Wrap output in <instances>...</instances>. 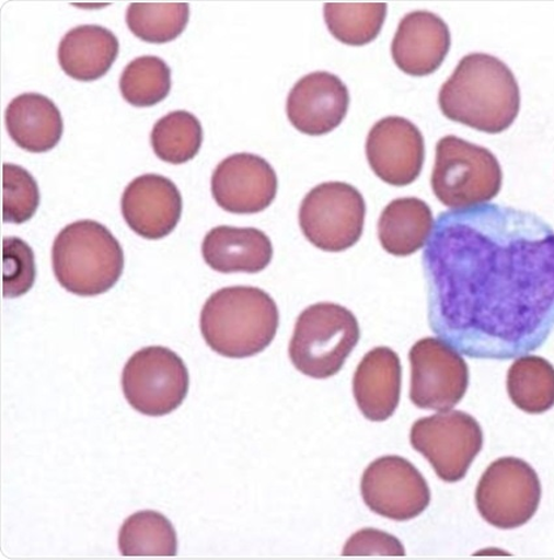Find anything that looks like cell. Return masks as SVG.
I'll list each match as a JSON object with an SVG mask.
<instances>
[{
	"instance_id": "obj_28",
	"label": "cell",
	"mask_w": 554,
	"mask_h": 560,
	"mask_svg": "<svg viewBox=\"0 0 554 560\" xmlns=\"http://www.w3.org/2000/svg\"><path fill=\"white\" fill-rule=\"evenodd\" d=\"M120 92L129 105L152 107L165 100L171 91V70L165 60L146 56L136 58L123 71Z\"/></svg>"
},
{
	"instance_id": "obj_12",
	"label": "cell",
	"mask_w": 554,
	"mask_h": 560,
	"mask_svg": "<svg viewBox=\"0 0 554 560\" xmlns=\"http://www.w3.org/2000/svg\"><path fill=\"white\" fill-rule=\"evenodd\" d=\"M361 495L374 514L408 522L430 503L426 478L401 456H382L369 464L361 478Z\"/></svg>"
},
{
	"instance_id": "obj_24",
	"label": "cell",
	"mask_w": 554,
	"mask_h": 560,
	"mask_svg": "<svg viewBox=\"0 0 554 560\" xmlns=\"http://www.w3.org/2000/svg\"><path fill=\"white\" fill-rule=\"evenodd\" d=\"M119 550L123 557H175L176 532L160 512H136L122 525Z\"/></svg>"
},
{
	"instance_id": "obj_15",
	"label": "cell",
	"mask_w": 554,
	"mask_h": 560,
	"mask_svg": "<svg viewBox=\"0 0 554 560\" xmlns=\"http://www.w3.org/2000/svg\"><path fill=\"white\" fill-rule=\"evenodd\" d=\"M180 189L165 176L148 174L128 184L122 197V213L128 228L148 241H160L181 221Z\"/></svg>"
},
{
	"instance_id": "obj_20",
	"label": "cell",
	"mask_w": 554,
	"mask_h": 560,
	"mask_svg": "<svg viewBox=\"0 0 554 560\" xmlns=\"http://www.w3.org/2000/svg\"><path fill=\"white\" fill-rule=\"evenodd\" d=\"M5 127L16 145L30 153H46L64 135L59 108L43 94L25 93L13 98L5 110Z\"/></svg>"
},
{
	"instance_id": "obj_11",
	"label": "cell",
	"mask_w": 554,
	"mask_h": 560,
	"mask_svg": "<svg viewBox=\"0 0 554 560\" xmlns=\"http://www.w3.org/2000/svg\"><path fill=\"white\" fill-rule=\"evenodd\" d=\"M412 364L409 399L417 408L450 411L469 388V366L462 354L437 338H424L408 354Z\"/></svg>"
},
{
	"instance_id": "obj_6",
	"label": "cell",
	"mask_w": 554,
	"mask_h": 560,
	"mask_svg": "<svg viewBox=\"0 0 554 560\" xmlns=\"http://www.w3.org/2000/svg\"><path fill=\"white\" fill-rule=\"evenodd\" d=\"M430 186L445 207L474 208L494 200L499 194L503 170L490 150L457 136H447L437 142Z\"/></svg>"
},
{
	"instance_id": "obj_31",
	"label": "cell",
	"mask_w": 554,
	"mask_h": 560,
	"mask_svg": "<svg viewBox=\"0 0 554 560\" xmlns=\"http://www.w3.org/2000/svg\"><path fill=\"white\" fill-rule=\"evenodd\" d=\"M405 548L399 538L376 529H362L348 539L345 545V557L389 556L403 557Z\"/></svg>"
},
{
	"instance_id": "obj_5",
	"label": "cell",
	"mask_w": 554,
	"mask_h": 560,
	"mask_svg": "<svg viewBox=\"0 0 554 560\" xmlns=\"http://www.w3.org/2000/svg\"><path fill=\"white\" fill-rule=\"evenodd\" d=\"M360 339L353 312L332 303L308 306L300 314L289 347L291 363L308 377H333L350 357Z\"/></svg>"
},
{
	"instance_id": "obj_18",
	"label": "cell",
	"mask_w": 554,
	"mask_h": 560,
	"mask_svg": "<svg viewBox=\"0 0 554 560\" xmlns=\"http://www.w3.org/2000/svg\"><path fill=\"white\" fill-rule=\"evenodd\" d=\"M401 384L399 354L388 347L368 352L354 375V396L362 416L374 422L392 418L400 405Z\"/></svg>"
},
{
	"instance_id": "obj_2",
	"label": "cell",
	"mask_w": 554,
	"mask_h": 560,
	"mask_svg": "<svg viewBox=\"0 0 554 560\" xmlns=\"http://www.w3.org/2000/svg\"><path fill=\"white\" fill-rule=\"evenodd\" d=\"M439 105L448 119L497 135L516 121L521 91L503 60L483 52L469 54L441 86Z\"/></svg>"
},
{
	"instance_id": "obj_25",
	"label": "cell",
	"mask_w": 554,
	"mask_h": 560,
	"mask_svg": "<svg viewBox=\"0 0 554 560\" xmlns=\"http://www.w3.org/2000/svg\"><path fill=\"white\" fill-rule=\"evenodd\" d=\"M388 13L386 3H325L327 30L342 44L365 46L379 37Z\"/></svg>"
},
{
	"instance_id": "obj_16",
	"label": "cell",
	"mask_w": 554,
	"mask_h": 560,
	"mask_svg": "<svg viewBox=\"0 0 554 560\" xmlns=\"http://www.w3.org/2000/svg\"><path fill=\"white\" fill-rule=\"evenodd\" d=\"M348 106L350 93L344 81L330 72H313L293 85L286 112L299 132L323 136L341 126Z\"/></svg>"
},
{
	"instance_id": "obj_8",
	"label": "cell",
	"mask_w": 554,
	"mask_h": 560,
	"mask_svg": "<svg viewBox=\"0 0 554 560\" xmlns=\"http://www.w3.org/2000/svg\"><path fill=\"white\" fill-rule=\"evenodd\" d=\"M126 399L136 411L159 418L174 412L188 394L184 361L166 347H147L132 354L122 374Z\"/></svg>"
},
{
	"instance_id": "obj_21",
	"label": "cell",
	"mask_w": 554,
	"mask_h": 560,
	"mask_svg": "<svg viewBox=\"0 0 554 560\" xmlns=\"http://www.w3.org/2000/svg\"><path fill=\"white\" fill-rule=\"evenodd\" d=\"M119 54V40L101 25H80L61 38L58 59L68 77L91 83L111 71Z\"/></svg>"
},
{
	"instance_id": "obj_3",
	"label": "cell",
	"mask_w": 554,
	"mask_h": 560,
	"mask_svg": "<svg viewBox=\"0 0 554 560\" xmlns=\"http://www.w3.org/2000/svg\"><path fill=\"white\" fill-rule=\"evenodd\" d=\"M279 312L275 300L256 287H226L205 303L200 329L216 353L230 359L255 357L275 340Z\"/></svg>"
},
{
	"instance_id": "obj_27",
	"label": "cell",
	"mask_w": 554,
	"mask_h": 560,
	"mask_svg": "<svg viewBox=\"0 0 554 560\" xmlns=\"http://www.w3.org/2000/svg\"><path fill=\"white\" fill-rule=\"evenodd\" d=\"M126 22L129 31L149 44H168L186 30L188 3H131Z\"/></svg>"
},
{
	"instance_id": "obj_26",
	"label": "cell",
	"mask_w": 554,
	"mask_h": 560,
	"mask_svg": "<svg viewBox=\"0 0 554 560\" xmlns=\"http://www.w3.org/2000/svg\"><path fill=\"white\" fill-rule=\"evenodd\" d=\"M200 120L188 112H174L163 116L153 127L150 141L157 156L171 165L194 160L203 145Z\"/></svg>"
},
{
	"instance_id": "obj_10",
	"label": "cell",
	"mask_w": 554,
	"mask_h": 560,
	"mask_svg": "<svg viewBox=\"0 0 554 560\" xmlns=\"http://www.w3.org/2000/svg\"><path fill=\"white\" fill-rule=\"evenodd\" d=\"M413 447L434 467L445 482L466 477L483 448V430L469 413L443 411L417 420L409 433Z\"/></svg>"
},
{
	"instance_id": "obj_14",
	"label": "cell",
	"mask_w": 554,
	"mask_h": 560,
	"mask_svg": "<svg viewBox=\"0 0 554 560\" xmlns=\"http://www.w3.org/2000/svg\"><path fill=\"white\" fill-rule=\"evenodd\" d=\"M277 190L276 171L255 154L230 155L211 176V195L232 214L262 213L275 201Z\"/></svg>"
},
{
	"instance_id": "obj_4",
	"label": "cell",
	"mask_w": 554,
	"mask_h": 560,
	"mask_svg": "<svg viewBox=\"0 0 554 560\" xmlns=\"http://www.w3.org/2000/svg\"><path fill=\"white\" fill-rule=\"evenodd\" d=\"M54 275L78 296H99L118 283L125 252L112 231L94 221L68 224L53 245Z\"/></svg>"
},
{
	"instance_id": "obj_17",
	"label": "cell",
	"mask_w": 554,
	"mask_h": 560,
	"mask_svg": "<svg viewBox=\"0 0 554 560\" xmlns=\"http://www.w3.org/2000/svg\"><path fill=\"white\" fill-rule=\"evenodd\" d=\"M451 46L449 26L428 11H414L401 20L392 57L409 77L423 78L439 70Z\"/></svg>"
},
{
	"instance_id": "obj_30",
	"label": "cell",
	"mask_w": 554,
	"mask_h": 560,
	"mask_svg": "<svg viewBox=\"0 0 554 560\" xmlns=\"http://www.w3.org/2000/svg\"><path fill=\"white\" fill-rule=\"evenodd\" d=\"M36 261L28 243L19 237L3 241V296L16 299L31 291L36 280Z\"/></svg>"
},
{
	"instance_id": "obj_29",
	"label": "cell",
	"mask_w": 554,
	"mask_h": 560,
	"mask_svg": "<svg viewBox=\"0 0 554 560\" xmlns=\"http://www.w3.org/2000/svg\"><path fill=\"white\" fill-rule=\"evenodd\" d=\"M39 207L36 179L23 167L3 166V221L23 224L32 220Z\"/></svg>"
},
{
	"instance_id": "obj_13",
	"label": "cell",
	"mask_w": 554,
	"mask_h": 560,
	"mask_svg": "<svg viewBox=\"0 0 554 560\" xmlns=\"http://www.w3.org/2000/svg\"><path fill=\"white\" fill-rule=\"evenodd\" d=\"M366 154L376 176L390 186L405 187L419 177L426 147L414 122L401 116H388L369 131Z\"/></svg>"
},
{
	"instance_id": "obj_19",
	"label": "cell",
	"mask_w": 554,
	"mask_h": 560,
	"mask_svg": "<svg viewBox=\"0 0 554 560\" xmlns=\"http://www.w3.org/2000/svg\"><path fill=\"white\" fill-rule=\"evenodd\" d=\"M203 257L211 269L223 275H256L272 262L273 245L268 235L257 229L220 225L205 236Z\"/></svg>"
},
{
	"instance_id": "obj_22",
	"label": "cell",
	"mask_w": 554,
	"mask_h": 560,
	"mask_svg": "<svg viewBox=\"0 0 554 560\" xmlns=\"http://www.w3.org/2000/svg\"><path fill=\"white\" fill-rule=\"evenodd\" d=\"M434 214L427 202L415 197L399 198L388 205L379 221V238L390 255L412 256L432 234Z\"/></svg>"
},
{
	"instance_id": "obj_7",
	"label": "cell",
	"mask_w": 554,
	"mask_h": 560,
	"mask_svg": "<svg viewBox=\"0 0 554 560\" xmlns=\"http://www.w3.org/2000/svg\"><path fill=\"white\" fill-rule=\"evenodd\" d=\"M366 201L359 190L341 182L323 183L304 197L300 229L308 242L325 252H344L360 241Z\"/></svg>"
},
{
	"instance_id": "obj_9",
	"label": "cell",
	"mask_w": 554,
	"mask_h": 560,
	"mask_svg": "<svg viewBox=\"0 0 554 560\" xmlns=\"http://www.w3.org/2000/svg\"><path fill=\"white\" fill-rule=\"evenodd\" d=\"M476 508L485 522L498 529H516L529 523L542 501V483L529 463L501 457L478 481Z\"/></svg>"
},
{
	"instance_id": "obj_23",
	"label": "cell",
	"mask_w": 554,
	"mask_h": 560,
	"mask_svg": "<svg viewBox=\"0 0 554 560\" xmlns=\"http://www.w3.org/2000/svg\"><path fill=\"white\" fill-rule=\"evenodd\" d=\"M509 398L517 408L540 415L554 407V366L540 357L519 358L508 372Z\"/></svg>"
},
{
	"instance_id": "obj_1",
	"label": "cell",
	"mask_w": 554,
	"mask_h": 560,
	"mask_svg": "<svg viewBox=\"0 0 554 560\" xmlns=\"http://www.w3.org/2000/svg\"><path fill=\"white\" fill-rule=\"evenodd\" d=\"M428 320L471 359L538 351L554 330V230L530 211H443L423 253Z\"/></svg>"
}]
</instances>
